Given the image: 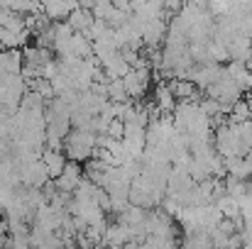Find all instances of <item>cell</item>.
<instances>
[{
  "label": "cell",
  "mask_w": 252,
  "mask_h": 249,
  "mask_svg": "<svg viewBox=\"0 0 252 249\" xmlns=\"http://www.w3.org/2000/svg\"><path fill=\"white\" fill-rule=\"evenodd\" d=\"M98 147V137L93 132H86V130H71L66 142H64V154L79 164V162H86L93 157V149Z\"/></svg>",
  "instance_id": "cell-1"
},
{
  "label": "cell",
  "mask_w": 252,
  "mask_h": 249,
  "mask_svg": "<svg viewBox=\"0 0 252 249\" xmlns=\"http://www.w3.org/2000/svg\"><path fill=\"white\" fill-rule=\"evenodd\" d=\"M39 162L44 164L47 168V176L52 178V181H59V176L64 173V168H66V154L64 152H57V149H42V154H39Z\"/></svg>",
  "instance_id": "cell-2"
},
{
  "label": "cell",
  "mask_w": 252,
  "mask_h": 249,
  "mask_svg": "<svg viewBox=\"0 0 252 249\" xmlns=\"http://www.w3.org/2000/svg\"><path fill=\"white\" fill-rule=\"evenodd\" d=\"M81 181H84V176H81V166L74 164V162H69L66 168H64V173H62L59 181H57V188H59L62 193H74V191L81 186Z\"/></svg>",
  "instance_id": "cell-3"
},
{
  "label": "cell",
  "mask_w": 252,
  "mask_h": 249,
  "mask_svg": "<svg viewBox=\"0 0 252 249\" xmlns=\"http://www.w3.org/2000/svg\"><path fill=\"white\" fill-rule=\"evenodd\" d=\"M79 5H74V2H44L42 5V12L49 17V20H54V22H66L69 20V15L76 10Z\"/></svg>",
  "instance_id": "cell-4"
}]
</instances>
